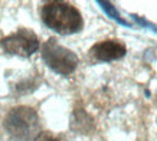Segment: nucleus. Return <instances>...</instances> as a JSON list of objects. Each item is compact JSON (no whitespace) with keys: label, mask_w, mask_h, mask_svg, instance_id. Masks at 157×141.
<instances>
[{"label":"nucleus","mask_w":157,"mask_h":141,"mask_svg":"<svg viewBox=\"0 0 157 141\" xmlns=\"http://www.w3.org/2000/svg\"><path fill=\"white\" fill-rule=\"evenodd\" d=\"M40 17L45 26L59 35H74L82 30L84 19L81 12L67 2H48L40 9Z\"/></svg>","instance_id":"1"},{"label":"nucleus","mask_w":157,"mask_h":141,"mask_svg":"<svg viewBox=\"0 0 157 141\" xmlns=\"http://www.w3.org/2000/svg\"><path fill=\"white\" fill-rule=\"evenodd\" d=\"M3 127L13 141H35L40 132V122L36 111L25 105L10 109L5 117Z\"/></svg>","instance_id":"2"},{"label":"nucleus","mask_w":157,"mask_h":141,"mask_svg":"<svg viewBox=\"0 0 157 141\" xmlns=\"http://www.w3.org/2000/svg\"><path fill=\"white\" fill-rule=\"evenodd\" d=\"M42 59L48 68L63 76L71 75L78 66V56L71 49L59 45L53 38L42 45Z\"/></svg>","instance_id":"3"},{"label":"nucleus","mask_w":157,"mask_h":141,"mask_svg":"<svg viewBox=\"0 0 157 141\" xmlns=\"http://www.w3.org/2000/svg\"><path fill=\"white\" fill-rule=\"evenodd\" d=\"M0 45L6 53L20 58L32 56L39 49V40L36 33L26 28H22L9 36L3 38L0 40Z\"/></svg>","instance_id":"4"},{"label":"nucleus","mask_w":157,"mask_h":141,"mask_svg":"<svg viewBox=\"0 0 157 141\" xmlns=\"http://www.w3.org/2000/svg\"><path fill=\"white\" fill-rule=\"evenodd\" d=\"M127 53V46L118 39H107L95 43L90 49V55L97 62H113L123 59Z\"/></svg>","instance_id":"5"},{"label":"nucleus","mask_w":157,"mask_h":141,"mask_svg":"<svg viewBox=\"0 0 157 141\" xmlns=\"http://www.w3.org/2000/svg\"><path fill=\"white\" fill-rule=\"evenodd\" d=\"M97 5H100L101 9L107 13V16H108L109 19L115 20L118 25H123V26H127V28H131V26H133L131 22L125 20L123 16H121V13L117 10V7H115L113 3H109V2H104V0H98V2H97Z\"/></svg>","instance_id":"6"},{"label":"nucleus","mask_w":157,"mask_h":141,"mask_svg":"<svg viewBox=\"0 0 157 141\" xmlns=\"http://www.w3.org/2000/svg\"><path fill=\"white\" fill-rule=\"evenodd\" d=\"M130 17H131V20H134L136 23H137V26H140V28H144V29H150V30H153L154 33H157V26L154 23H151L150 20H147L146 17H141V16H138V14H130Z\"/></svg>","instance_id":"7"},{"label":"nucleus","mask_w":157,"mask_h":141,"mask_svg":"<svg viewBox=\"0 0 157 141\" xmlns=\"http://www.w3.org/2000/svg\"><path fill=\"white\" fill-rule=\"evenodd\" d=\"M35 141H61L58 137H55L51 132H39V135L35 138Z\"/></svg>","instance_id":"8"}]
</instances>
